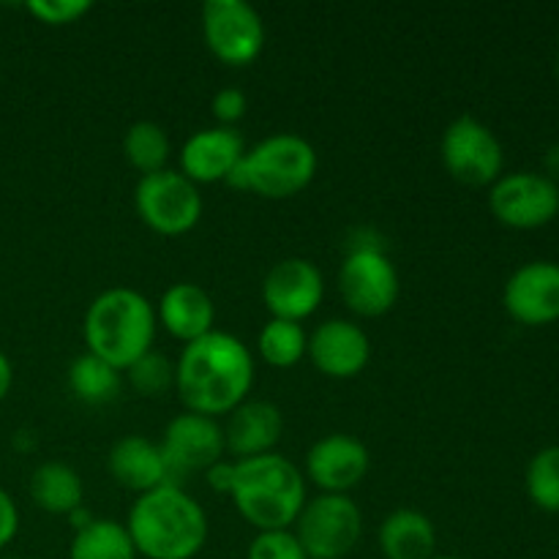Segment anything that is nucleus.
Instances as JSON below:
<instances>
[{"mask_svg": "<svg viewBox=\"0 0 559 559\" xmlns=\"http://www.w3.org/2000/svg\"><path fill=\"white\" fill-rule=\"evenodd\" d=\"M254 385V358L240 338L213 331L186 344L175 364V391L186 413L229 415L249 399Z\"/></svg>", "mask_w": 559, "mask_h": 559, "instance_id": "f257e3e1", "label": "nucleus"}, {"mask_svg": "<svg viewBox=\"0 0 559 559\" xmlns=\"http://www.w3.org/2000/svg\"><path fill=\"white\" fill-rule=\"evenodd\" d=\"M126 530L136 555L147 559H194L207 544L205 511L173 484L136 497Z\"/></svg>", "mask_w": 559, "mask_h": 559, "instance_id": "f03ea898", "label": "nucleus"}, {"mask_svg": "<svg viewBox=\"0 0 559 559\" xmlns=\"http://www.w3.org/2000/svg\"><path fill=\"white\" fill-rule=\"evenodd\" d=\"M156 325V309L145 295L129 287H112L87 306L82 336L87 353L126 371L134 360L151 353Z\"/></svg>", "mask_w": 559, "mask_h": 559, "instance_id": "7ed1b4c3", "label": "nucleus"}, {"mask_svg": "<svg viewBox=\"0 0 559 559\" xmlns=\"http://www.w3.org/2000/svg\"><path fill=\"white\" fill-rule=\"evenodd\" d=\"M233 502L240 516L257 530H293L306 506V480L282 453L235 462Z\"/></svg>", "mask_w": 559, "mask_h": 559, "instance_id": "20e7f679", "label": "nucleus"}, {"mask_svg": "<svg viewBox=\"0 0 559 559\" xmlns=\"http://www.w3.org/2000/svg\"><path fill=\"white\" fill-rule=\"evenodd\" d=\"M317 175V151L298 134H273L246 151L227 186L265 200H289Z\"/></svg>", "mask_w": 559, "mask_h": 559, "instance_id": "39448f33", "label": "nucleus"}, {"mask_svg": "<svg viewBox=\"0 0 559 559\" xmlns=\"http://www.w3.org/2000/svg\"><path fill=\"white\" fill-rule=\"evenodd\" d=\"M309 559H347L364 535V513L347 495L309 500L293 527Z\"/></svg>", "mask_w": 559, "mask_h": 559, "instance_id": "423d86ee", "label": "nucleus"}, {"mask_svg": "<svg viewBox=\"0 0 559 559\" xmlns=\"http://www.w3.org/2000/svg\"><path fill=\"white\" fill-rule=\"evenodd\" d=\"M134 205L142 224L167 238L186 235L202 218V197L197 183L169 167L142 175L134 189Z\"/></svg>", "mask_w": 559, "mask_h": 559, "instance_id": "0eeeda50", "label": "nucleus"}, {"mask_svg": "<svg viewBox=\"0 0 559 559\" xmlns=\"http://www.w3.org/2000/svg\"><path fill=\"white\" fill-rule=\"evenodd\" d=\"M440 156L445 173L464 186L480 189V186H495L502 178L506 153L500 140L473 115H462L448 126L442 134Z\"/></svg>", "mask_w": 559, "mask_h": 559, "instance_id": "6e6552de", "label": "nucleus"}, {"mask_svg": "<svg viewBox=\"0 0 559 559\" xmlns=\"http://www.w3.org/2000/svg\"><path fill=\"white\" fill-rule=\"evenodd\" d=\"M202 38L222 63L249 66L265 47V25L246 0H207L202 5Z\"/></svg>", "mask_w": 559, "mask_h": 559, "instance_id": "1a4fd4ad", "label": "nucleus"}, {"mask_svg": "<svg viewBox=\"0 0 559 559\" xmlns=\"http://www.w3.org/2000/svg\"><path fill=\"white\" fill-rule=\"evenodd\" d=\"M489 207L511 229H538L559 216V186L544 173L502 175L489 191Z\"/></svg>", "mask_w": 559, "mask_h": 559, "instance_id": "9d476101", "label": "nucleus"}, {"mask_svg": "<svg viewBox=\"0 0 559 559\" xmlns=\"http://www.w3.org/2000/svg\"><path fill=\"white\" fill-rule=\"evenodd\" d=\"M162 453L167 462L169 478L180 486V478L189 473H207L222 456L224 448V426L216 418L197 413H180L167 424L162 437Z\"/></svg>", "mask_w": 559, "mask_h": 559, "instance_id": "9b49d317", "label": "nucleus"}, {"mask_svg": "<svg viewBox=\"0 0 559 559\" xmlns=\"http://www.w3.org/2000/svg\"><path fill=\"white\" fill-rule=\"evenodd\" d=\"M338 293L358 317H382L399 300V273L377 249H358L342 262Z\"/></svg>", "mask_w": 559, "mask_h": 559, "instance_id": "f8f14e48", "label": "nucleus"}, {"mask_svg": "<svg viewBox=\"0 0 559 559\" xmlns=\"http://www.w3.org/2000/svg\"><path fill=\"white\" fill-rule=\"evenodd\" d=\"M322 298H325V282L320 267L304 257L276 262L262 282V300L273 320H309L320 309Z\"/></svg>", "mask_w": 559, "mask_h": 559, "instance_id": "ddd939ff", "label": "nucleus"}, {"mask_svg": "<svg viewBox=\"0 0 559 559\" xmlns=\"http://www.w3.org/2000/svg\"><path fill=\"white\" fill-rule=\"evenodd\" d=\"M506 311L527 328L551 325L559 320V265L535 260L513 271L502 293Z\"/></svg>", "mask_w": 559, "mask_h": 559, "instance_id": "4468645a", "label": "nucleus"}, {"mask_svg": "<svg viewBox=\"0 0 559 559\" xmlns=\"http://www.w3.org/2000/svg\"><path fill=\"white\" fill-rule=\"evenodd\" d=\"M369 448L349 435H328L306 453V478L322 495H347L369 475Z\"/></svg>", "mask_w": 559, "mask_h": 559, "instance_id": "2eb2a0df", "label": "nucleus"}, {"mask_svg": "<svg viewBox=\"0 0 559 559\" xmlns=\"http://www.w3.org/2000/svg\"><path fill=\"white\" fill-rule=\"evenodd\" d=\"M317 371L333 380H353L369 366L371 342L364 328L349 320H328L309 336V349Z\"/></svg>", "mask_w": 559, "mask_h": 559, "instance_id": "dca6fc26", "label": "nucleus"}, {"mask_svg": "<svg viewBox=\"0 0 559 559\" xmlns=\"http://www.w3.org/2000/svg\"><path fill=\"white\" fill-rule=\"evenodd\" d=\"M246 156L243 136L235 129L213 126L191 134L180 147V173L191 183H227Z\"/></svg>", "mask_w": 559, "mask_h": 559, "instance_id": "f3484780", "label": "nucleus"}, {"mask_svg": "<svg viewBox=\"0 0 559 559\" xmlns=\"http://www.w3.org/2000/svg\"><path fill=\"white\" fill-rule=\"evenodd\" d=\"M282 431L284 418L276 404L246 399L240 407L229 413L227 426H224V448L238 462L265 456V453H273L276 442L282 440Z\"/></svg>", "mask_w": 559, "mask_h": 559, "instance_id": "a211bd4d", "label": "nucleus"}, {"mask_svg": "<svg viewBox=\"0 0 559 559\" xmlns=\"http://www.w3.org/2000/svg\"><path fill=\"white\" fill-rule=\"evenodd\" d=\"M107 469L120 489L136 491V495L173 484L162 448L140 435L115 442L107 459Z\"/></svg>", "mask_w": 559, "mask_h": 559, "instance_id": "6ab92c4d", "label": "nucleus"}, {"mask_svg": "<svg viewBox=\"0 0 559 559\" xmlns=\"http://www.w3.org/2000/svg\"><path fill=\"white\" fill-rule=\"evenodd\" d=\"M156 320L162 322L169 336H175L183 344H191L216 331L213 328V322H216V304H213V298L200 284L180 282L173 284L162 295Z\"/></svg>", "mask_w": 559, "mask_h": 559, "instance_id": "aec40b11", "label": "nucleus"}, {"mask_svg": "<svg viewBox=\"0 0 559 559\" xmlns=\"http://www.w3.org/2000/svg\"><path fill=\"white\" fill-rule=\"evenodd\" d=\"M377 546L385 559H435L437 530L420 511H393L377 533Z\"/></svg>", "mask_w": 559, "mask_h": 559, "instance_id": "412c9836", "label": "nucleus"}, {"mask_svg": "<svg viewBox=\"0 0 559 559\" xmlns=\"http://www.w3.org/2000/svg\"><path fill=\"white\" fill-rule=\"evenodd\" d=\"M31 500L41 511L55 516H71L85 500V486L76 469L63 462H47L33 469L31 475Z\"/></svg>", "mask_w": 559, "mask_h": 559, "instance_id": "4be33fe9", "label": "nucleus"}, {"mask_svg": "<svg viewBox=\"0 0 559 559\" xmlns=\"http://www.w3.org/2000/svg\"><path fill=\"white\" fill-rule=\"evenodd\" d=\"M134 544L126 524L115 519H93L87 527L76 530L69 559H136Z\"/></svg>", "mask_w": 559, "mask_h": 559, "instance_id": "5701e85b", "label": "nucleus"}, {"mask_svg": "<svg viewBox=\"0 0 559 559\" xmlns=\"http://www.w3.org/2000/svg\"><path fill=\"white\" fill-rule=\"evenodd\" d=\"M123 153L136 173L153 175L167 169L173 142H169L164 126L153 123V120H136V123H131L129 131H126Z\"/></svg>", "mask_w": 559, "mask_h": 559, "instance_id": "b1692460", "label": "nucleus"}, {"mask_svg": "<svg viewBox=\"0 0 559 559\" xmlns=\"http://www.w3.org/2000/svg\"><path fill=\"white\" fill-rule=\"evenodd\" d=\"M306 349H309V336H306L300 322L273 320L271 317L260 331V338H257V353L273 369H293L295 364L306 358Z\"/></svg>", "mask_w": 559, "mask_h": 559, "instance_id": "393cba45", "label": "nucleus"}, {"mask_svg": "<svg viewBox=\"0 0 559 559\" xmlns=\"http://www.w3.org/2000/svg\"><path fill=\"white\" fill-rule=\"evenodd\" d=\"M69 388L76 399L87 404L112 402L120 391V371L96 355L85 353L69 366Z\"/></svg>", "mask_w": 559, "mask_h": 559, "instance_id": "a878e982", "label": "nucleus"}, {"mask_svg": "<svg viewBox=\"0 0 559 559\" xmlns=\"http://www.w3.org/2000/svg\"><path fill=\"white\" fill-rule=\"evenodd\" d=\"M527 497L535 508L559 513V445L535 453L527 464Z\"/></svg>", "mask_w": 559, "mask_h": 559, "instance_id": "bb28decb", "label": "nucleus"}, {"mask_svg": "<svg viewBox=\"0 0 559 559\" xmlns=\"http://www.w3.org/2000/svg\"><path fill=\"white\" fill-rule=\"evenodd\" d=\"M126 374H129V385L134 388L140 396L147 399H158L164 396L169 388H175V364H169L167 355L156 353V349H151V353L142 355L140 360H134V364L126 369Z\"/></svg>", "mask_w": 559, "mask_h": 559, "instance_id": "cd10ccee", "label": "nucleus"}, {"mask_svg": "<svg viewBox=\"0 0 559 559\" xmlns=\"http://www.w3.org/2000/svg\"><path fill=\"white\" fill-rule=\"evenodd\" d=\"M246 559H309L304 546L295 538L293 530H271V533H257L249 544Z\"/></svg>", "mask_w": 559, "mask_h": 559, "instance_id": "c85d7f7f", "label": "nucleus"}, {"mask_svg": "<svg viewBox=\"0 0 559 559\" xmlns=\"http://www.w3.org/2000/svg\"><path fill=\"white\" fill-rule=\"evenodd\" d=\"M93 9L91 0H31L27 11L44 25H74Z\"/></svg>", "mask_w": 559, "mask_h": 559, "instance_id": "c756f323", "label": "nucleus"}, {"mask_svg": "<svg viewBox=\"0 0 559 559\" xmlns=\"http://www.w3.org/2000/svg\"><path fill=\"white\" fill-rule=\"evenodd\" d=\"M211 107L218 126L233 129V126L240 123V120L246 118V112H249V98H246V93L240 91V87H222V91L213 96Z\"/></svg>", "mask_w": 559, "mask_h": 559, "instance_id": "7c9ffc66", "label": "nucleus"}, {"mask_svg": "<svg viewBox=\"0 0 559 559\" xmlns=\"http://www.w3.org/2000/svg\"><path fill=\"white\" fill-rule=\"evenodd\" d=\"M16 533H20V511L9 491L0 489V549H5L16 538Z\"/></svg>", "mask_w": 559, "mask_h": 559, "instance_id": "2f4dec72", "label": "nucleus"}, {"mask_svg": "<svg viewBox=\"0 0 559 559\" xmlns=\"http://www.w3.org/2000/svg\"><path fill=\"white\" fill-rule=\"evenodd\" d=\"M207 486L218 495H233V486H235V462H216L211 469L205 473Z\"/></svg>", "mask_w": 559, "mask_h": 559, "instance_id": "473e14b6", "label": "nucleus"}, {"mask_svg": "<svg viewBox=\"0 0 559 559\" xmlns=\"http://www.w3.org/2000/svg\"><path fill=\"white\" fill-rule=\"evenodd\" d=\"M11 385H14V369H11V360L5 358V353L0 349V402L9 396Z\"/></svg>", "mask_w": 559, "mask_h": 559, "instance_id": "72a5a7b5", "label": "nucleus"}, {"mask_svg": "<svg viewBox=\"0 0 559 559\" xmlns=\"http://www.w3.org/2000/svg\"><path fill=\"white\" fill-rule=\"evenodd\" d=\"M544 175L559 186V142L551 145L544 156Z\"/></svg>", "mask_w": 559, "mask_h": 559, "instance_id": "f704fd0d", "label": "nucleus"}, {"mask_svg": "<svg viewBox=\"0 0 559 559\" xmlns=\"http://www.w3.org/2000/svg\"><path fill=\"white\" fill-rule=\"evenodd\" d=\"M435 559H462V557H435Z\"/></svg>", "mask_w": 559, "mask_h": 559, "instance_id": "c9c22d12", "label": "nucleus"}, {"mask_svg": "<svg viewBox=\"0 0 559 559\" xmlns=\"http://www.w3.org/2000/svg\"><path fill=\"white\" fill-rule=\"evenodd\" d=\"M0 559H20V557H0Z\"/></svg>", "mask_w": 559, "mask_h": 559, "instance_id": "e433bc0d", "label": "nucleus"}, {"mask_svg": "<svg viewBox=\"0 0 559 559\" xmlns=\"http://www.w3.org/2000/svg\"><path fill=\"white\" fill-rule=\"evenodd\" d=\"M557 74H559V69H557Z\"/></svg>", "mask_w": 559, "mask_h": 559, "instance_id": "4c0bfd02", "label": "nucleus"}]
</instances>
